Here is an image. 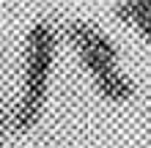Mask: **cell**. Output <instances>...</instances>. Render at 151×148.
I'll use <instances>...</instances> for the list:
<instances>
[{
	"label": "cell",
	"instance_id": "obj_1",
	"mask_svg": "<svg viewBox=\"0 0 151 148\" xmlns=\"http://www.w3.org/2000/svg\"><path fill=\"white\" fill-rule=\"evenodd\" d=\"M55 44H58V33L52 28V22H36L28 30V39H25V91L11 115V126L17 129H30L41 118L47 82L52 71V60H55Z\"/></svg>",
	"mask_w": 151,
	"mask_h": 148
},
{
	"label": "cell",
	"instance_id": "obj_2",
	"mask_svg": "<svg viewBox=\"0 0 151 148\" xmlns=\"http://www.w3.org/2000/svg\"><path fill=\"white\" fill-rule=\"evenodd\" d=\"M66 39H69V44L77 49L83 66L93 77L102 74V71H110V69H115V63H118V49H115L113 39L104 36L91 22H85V19L66 22Z\"/></svg>",
	"mask_w": 151,
	"mask_h": 148
},
{
	"label": "cell",
	"instance_id": "obj_3",
	"mask_svg": "<svg viewBox=\"0 0 151 148\" xmlns=\"http://www.w3.org/2000/svg\"><path fill=\"white\" fill-rule=\"evenodd\" d=\"M113 14L124 25H135L140 36L151 41V0H118Z\"/></svg>",
	"mask_w": 151,
	"mask_h": 148
},
{
	"label": "cell",
	"instance_id": "obj_4",
	"mask_svg": "<svg viewBox=\"0 0 151 148\" xmlns=\"http://www.w3.org/2000/svg\"><path fill=\"white\" fill-rule=\"evenodd\" d=\"M93 82H96V91H99L107 102L121 104V102H129L132 96H135V82H132L124 71H118V69H110V71L96 74Z\"/></svg>",
	"mask_w": 151,
	"mask_h": 148
},
{
	"label": "cell",
	"instance_id": "obj_5",
	"mask_svg": "<svg viewBox=\"0 0 151 148\" xmlns=\"http://www.w3.org/2000/svg\"><path fill=\"white\" fill-rule=\"evenodd\" d=\"M6 129H8V112L0 107V148H3V140H6Z\"/></svg>",
	"mask_w": 151,
	"mask_h": 148
}]
</instances>
